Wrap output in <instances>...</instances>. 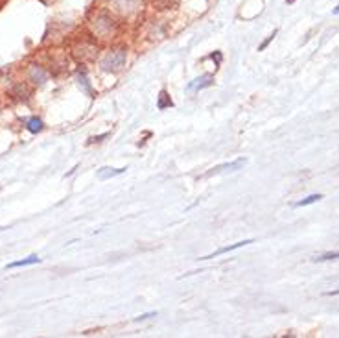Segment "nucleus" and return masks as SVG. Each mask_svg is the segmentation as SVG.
I'll return each instance as SVG.
<instances>
[{"label": "nucleus", "instance_id": "nucleus-1", "mask_svg": "<svg viewBox=\"0 0 339 338\" xmlns=\"http://www.w3.org/2000/svg\"><path fill=\"white\" fill-rule=\"evenodd\" d=\"M125 60H127V54L125 50H113L109 52L107 56H105V60L101 61V67L105 68V70H120V68L125 65Z\"/></svg>", "mask_w": 339, "mask_h": 338}, {"label": "nucleus", "instance_id": "nucleus-2", "mask_svg": "<svg viewBox=\"0 0 339 338\" xmlns=\"http://www.w3.org/2000/svg\"><path fill=\"white\" fill-rule=\"evenodd\" d=\"M92 28H94V32L98 35H109V34H113L115 32V21L109 17V15H105V13H100L98 17L94 19V22H91Z\"/></svg>", "mask_w": 339, "mask_h": 338}, {"label": "nucleus", "instance_id": "nucleus-3", "mask_svg": "<svg viewBox=\"0 0 339 338\" xmlns=\"http://www.w3.org/2000/svg\"><path fill=\"white\" fill-rule=\"evenodd\" d=\"M247 165V159L245 157H240V159L232 161V163H225V165H218L214 169L207 172L203 178H210V176H218V174H223V172H236V170L243 169Z\"/></svg>", "mask_w": 339, "mask_h": 338}, {"label": "nucleus", "instance_id": "nucleus-4", "mask_svg": "<svg viewBox=\"0 0 339 338\" xmlns=\"http://www.w3.org/2000/svg\"><path fill=\"white\" fill-rule=\"evenodd\" d=\"M212 84H214V78L210 76V74H203V76L192 80L190 84L186 85V89H188V91H192V93H198V91H201V89H207V87H210Z\"/></svg>", "mask_w": 339, "mask_h": 338}, {"label": "nucleus", "instance_id": "nucleus-5", "mask_svg": "<svg viewBox=\"0 0 339 338\" xmlns=\"http://www.w3.org/2000/svg\"><path fill=\"white\" fill-rule=\"evenodd\" d=\"M247 244H253V238H247V240H241V242H236V244H232V246L221 248V250H218V252H214V254L201 257L199 261H208V259H214V257H219V255H223V254H229V252H232V250H238V248H243V246H247Z\"/></svg>", "mask_w": 339, "mask_h": 338}, {"label": "nucleus", "instance_id": "nucleus-6", "mask_svg": "<svg viewBox=\"0 0 339 338\" xmlns=\"http://www.w3.org/2000/svg\"><path fill=\"white\" fill-rule=\"evenodd\" d=\"M46 78H48V74H46V70L42 67H35V65L30 67V80H32V82L41 85L46 82Z\"/></svg>", "mask_w": 339, "mask_h": 338}, {"label": "nucleus", "instance_id": "nucleus-7", "mask_svg": "<svg viewBox=\"0 0 339 338\" xmlns=\"http://www.w3.org/2000/svg\"><path fill=\"white\" fill-rule=\"evenodd\" d=\"M122 172H125V169H107V167H103V169H100L98 170V179H111V178H115V176H118V174H122Z\"/></svg>", "mask_w": 339, "mask_h": 338}, {"label": "nucleus", "instance_id": "nucleus-8", "mask_svg": "<svg viewBox=\"0 0 339 338\" xmlns=\"http://www.w3.org/2000/svg\"><path fill=\"white\" fill-rule=\"evenodd\" d=\"M37 262H41V259H39L37 255H32V257H28V259H22V261L9 262L8 268H20V266H30V264H37Z\"/></svg>", "mask_w": 339, "mask_h": 338}, {"label": "nucleus", "instance_id": "nucleus-9", "mask_svg": "<svg viewBox=\"0 0 339 338\" xmlns=\"http://www.w3.org/2000/svg\"><path fill=\"white\" fill-rule=\"evenodd\" d=\"M170 106H174L172 104V100H170V96H168V93L166 91H160V94H159V102H157V107L160 111L166 109V107H170Z\"/></svg>", "mask_w": 339, "mask_h": 338}, {"label": "nucleus", "instance_id": "nucleus-10", "mask_svg": "<svg viewBox=\"0 0 339 338\" xmlns=\"http://www.w3.org/2000/svg\"><path fill=\"white\" fill-rule=\"evenodd\" d=\"M26 127H28V131H32V133H37V131H41V129H42L41 119H37V117L30 119V120H28V124H26Z\"/></svg>", "mask_w": 339, "mask_h": 338}, {"label": "nucleus", "instance_id": "nucleus-11", "mask_svg": "<svg viewBox=\"0 0 339 338\" xmlns=\"http://www.w3.org/2000/svg\"><path fill=\"white\" fill-rule=\"evenodd\" d=\"M319 200H323V194H310L308 198H304V200H300V202L295 203V207H304V205L315 203V202H319Z\"/></svg>", "mask_w": 339, "mask_h": 338}, {"label": "nucleus", "instance_id": "nucleus-12", "mask_svg": "<svg viewBox=\"0 0 339 338\" xmlns=\"http://www.w3.org/2000/svg\"><path fill=\"white\" fill-rule=\"evenodd\" d=\"M336 259H339V250L338 252H326V254L315 257L314 261L315 262H324V261H336Z\"/></svg>", "mask_w": 339, "mask_h": 338}, {"label": "nucleus", "instance_id": "nucleus-13", "mask_svg": "<svg viewBox=\"0 0 339 338\" xmlns=\"http://www.w3.org/2000/svg\"><path fill=\"white\" fill-rule=\"evenodd\" d=\"M277 34H279V30H273V34L269 35V37H267V39H265V41L262 42V44H260V46H258V50H260V52H262V50H265V48H267V46H269V42H271V41H273V39H275V35H277Z\"/></svg>", "mask_w": 339, "mask_h": 338}, {"label": "nucleus", "instance_id": "nucleus-14", "mask_svg": "<svg viewBox=\"0 0 339 338\" xmlns=\"http://www.w3.org/2000/svg\"><path fill=\"white\" fill-rule=\"evenodd\" d=\"M157 316V313H148V314H140L139 318H135V321H142V320H148V318H153Z\"/></svg>", "mask_w": 339, "mask_h": 338}, {"label": "nucleus", "instance_id": "nucleus-15", "mask_svg": "<svg viewBox=\"0 0 339 338\" xmlns=\"http://www.w3.org/2000/svg\"><path fill=\"white\" fill-rule=\"evenodd\" d=\"M105 137H107V133H103V135H98V137H92L91 143H100V141H101V139H105Z\"/></svg>", "mask_w": 339, "mask_h": 338}, {"label": "nucleus", "instance_id": "nucleus-16", "mask_svg": "<svg viewBox=\"0 0 339 338\" xmlns=\"http://www.w3.org/2000/svg\"><path fill=\"white\" fill-rule=\"evenodd\" d=\"M334 15H339V6L336 9H334Z\"/></svg>", "mask_w": 339, "mask_h": 338}, {"label": "nucleus", "instance_id": "nucleus-17", "mask_svg": "<svg viewBox=\"0 0 339 338\" xmlns=\"http://www.w3.org/2000/svg\"><path fill=\"white\" fill-rule=\"evenodd\" d=\"M293 2H295V0H286V4H293Z\"/></svg>", "mask_w": 339, "mask_h": 338}]
</instances>
